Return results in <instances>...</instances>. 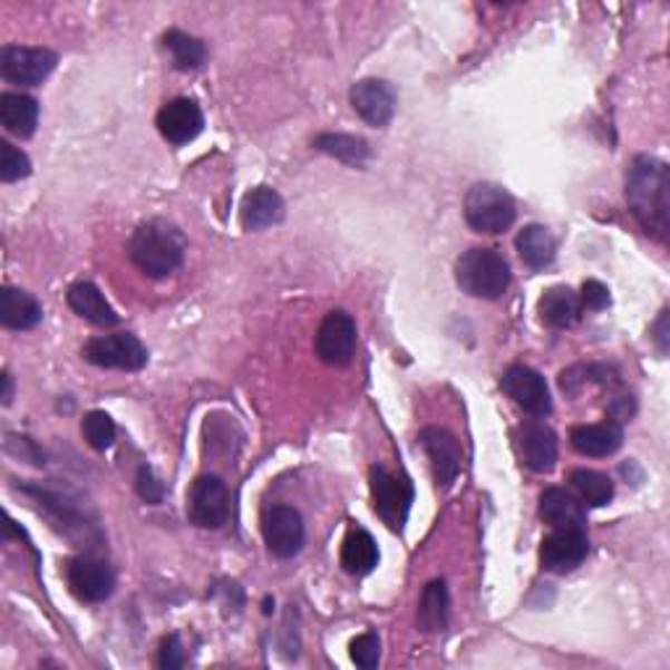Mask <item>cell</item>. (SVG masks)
<instances>
[{
    "instance_id": "1",
    "label": "cell",
    "mask_w": 670,
    "mask_h": 670,
    "mask_svg": "<svg viewBox=\"0 0 670 670\" xmlns=\"http://www.w3.org/2000/svg\"><path fill=\"white\" fill-rule=\"evenodd\" d=\"M627 202L631 215L652 239L666 241L670 231V173L658 157L639 155L627 173Z\"/></svg>"
},
{
    "instance_id": "2",
    "label": "cell",
    "mask_w": 670,
    "mask_h": 670,
    "mask_svg": "<svg viewBox=\"0 0 670 670\" xmlns=\"http://www.w3.org/2000/svg\"><path fill=\"white\" fill-rule=\"evenodd\" d=\"M186 239L168 221H147L132 233L129 258L149 278H165L184 262Z\"/></svg>"
},
{
    "instance_id": "3",
    "label": "cell",
    "mask_w": 670,
    "mask_h": 670,
    "mask_svg": "<svg viewBox=\"0 0 670 670\" xmlns=\"http://www.w3.org/2000/svg\"><path fill=\"white\" fill-rule=\"evenodd\" d=\"M456 283L474 299L495 301L508 291L511 268L501 252L474 246L456 262Z\"/></svg>"
},
{
    "instance_id": "4",
    "label": "cell",
    "mask_w": 670,
    "mask_h": 670,
    "mask_svg": "<svg viewBox=\"0 0 670 670\" xmlns=\"http://www.w3.org/2000/svg\"><path fill=\"white\" fill-rule=\"evenodd\" d=\"M464 217L477 233H503L516 221V205L506 190L495 184H474L466 192Z\"/></svg>"
},
{
    "instance_id": "5",
    "label": "cell",
    "mask_w": 670,
    "mask_h": 670,
    "mask_svg": "<svg viewBox=\"0 0 670 670\" xmlns=\"http://www.w3.org/2000/svg\"><path fill=\"white\" fill-rule=\"evenodd\" d=\"M89 365L103 367V370H124V372H139L147 365L149 353L145 343L132 333H116V336H100L85 343L81 349Z\"/></svg>"
},
{
    "instance_id": "6",
    "label": "cell",
    "mask_w": 670,
    "mask_h": 670,
    "mask_svg": "<svg viewBox=\"0 0 670 670\" xmlns=\"http://www.w3.org/2000/svg\"><path fill=\"white\" fill-rule=\"evenodd\" d=\"M58 56L48 48H21V45H6L0 50V77L9 85L37 87L50 77L56 69Z\"/></svg>"
},
{
    "instance_id": "7",
    "label": "cell",
    "mask_w": 670,
    "mask_h": 670,
    "mask_svg": "<svg viewBox=\"0 0 670 670\" xmlns=\"http://www.w3.org/2000/svg\"><path fill=\"white\" fill-rule=\"evenodd\" d=\"M370 491L375 514H378L390 530H401L406 516H409L414 487L406 479L394 477V474L382 469V466H375L370 472Z\"/></svg>"
},
{
    "instance_id": "8",
    "label": "cell",
    "mask_w": 670,
    "mask_h": 670,
    "mask_svg": "<svg viewBox=\"0 0 670 670\" xmlns=\"http://www.w3.org/2000/svg\"><path fill=\"white\" fill-rule=\"evenodd\" d=\"M314 349L328 367L351 365L353 351H357V322L351 314L343 310L328 312L326 320L320 322Z\"/></svg>"
},
{
    "instance_id": "9",
    "label": "cell",
    "mask_w": 670,
    "mask_h": 670,
    "mask_svg": "<svg viewBox=\"0 0 670 670\" xmlns=\"http://www.w3.org/2000/svg\"><path fill=\"white\" fill-rule=\"evenodd\" d=\"M66 582L77 600L81 602H105L116 590V574L108 563L95 555H79L66 566Z\"/></svg>"
},
{
    "instance_id": "10",
    "label": "cell",
    "mask_w": 670,
    "mask_h": 670,
    "mask_svg": "<svg viewBox=\"0 0 670 670\" xmlns=\"http://www.w3.org/2000/svg\"><path fill=\"white\" fill-rule=\"evenodd\" d=\"M190 518L202 530H221L229 518V487L215 474H202L190 491Z\"/></svg>"
},
{
    "instance_id": "11",
    "label": "cell",
    "mask_w": 670,
    "mask_h": 670,
    "mask_svg": "<svg viewBox=\"0 0 670 670\" xmlns=\"http://www.w3.org/2000/svg\"><path fill=\"white\" fill-rule=\"evenodd\" d=\"M262 534H265L268 551L275 559H293L304 547V522L301 514L291 506H273L262 518Z\"/></svg>"
},
{
    "instance_id": "12",
    "label": "cell",
    "mask_w": 670,
    "mask_h": 670,
    "mask_svg": "<svg viewBox=\"0 0 670 670\" xmlns=\"http://www.w3.org/2000/svg\"><path fill=\"white\" fill-rule=\"evenodd\" d=\"M506 396L514 401L516 406H522L524 411L534 414V417H545L551 414L553 401H551V390H547L545 378L537 370L524 365H514L503 372L501 380Z\"/></svg>"
},
{
    "instance_id": "13",
    "label": "cell",
    "mask_w": 670,
    "mask_h": 670,
    "mask_svg": "<svg viewBox=\"0 0 670 670\" xmlns=\"http://www.w3.org/2000/svg\"><path fill=\"white\" fill-rule=\"evenodd\" d=\"M155 124L165 142L181 147L200 137L202 129H205V116H202L200 105L190 100V97H176V100L163 105Z\"/></svg>"
},
{
    "instance_id": "14",
    "label": "cell",
    "mask_w": 670,
    "mask_h": 670,
    "mask_svg": "<svg viewBox=\"0 0 670 670\" xmlns=\"http://www.w3.org/2000/svg\"><path fill=\"white\" fill-rule=\"evenodd\" d=\"M586 553H590V540L584 530H555L542 542L540 561L553 574H571L582 566Z\"/></svg>"
},
{
    "instance_id": "15",
    "label": "cell",
    "mask_w": 670,
    "mask_h": 670,
    "mask_svg": "<svg viewBox=\"0 0 670 670\" xmlns=\"http://www.w3.org/2000/svg\"><path fill=\"white\" fill-rule=\"evenodd\" d=\"M419 443L425 448V454L430 456L438 487L448 491L456 482L458 472H462V448H458V440L448 430H443V427H427V430H421Z\"/></svg>"
},
{
    "instance_id": "16",
    "label": "cell",
    "mask_w": 670,
    "mask_h": 670,
    "mask_svg": "<svg viewBox=\"0 0 670 670\" xmlns=\"http://www.w3.org/2000/svg\"><path fill=\"white\" fill-rule=\"evenodd\" d=\"M351 105L370 126H386L396 116V89L382 79H361L351 87Z\"/></svg>"
},
{
    "instance_id": "17",
    "label": "cell",
    "mask_w": 670,
    "mask_h": 670,
    "mask_svg": "<svg viewBox=\"0 0 670 670\" xmlns=\"http://www.w3.org/2000/svg\"><path fill=\"white\" fill-rule=\"evenodd\" d=\"M518 454L532 472L545 474L559 462V438L542 421H526L518 427Z\"/></svg>"
},
{
    "instance_id": "18",
    "label": "cell",
    "mask_w": 670,
    "mask_h": 670,
    "mask_svg": "<svg viewBox=\"0 0 670 670\" xmlns=\"http://www.w3.org/2000/svg\"><path fill=\"white\" fill-rule=\"evenodd\" d=\"M540 516L553 530H584L586 526L584 503L563 491V487H547L540 495Z\"/></svg>"
},
{
    "instance_id": "19",
    "label": "cell",
    "mask_w": 670,
    "mask_h": 670,
    "mask_svg": "<svg viewBox=\"0 0 670 670\" xmlns=\"http://www.w3.org/2000/svg\"><path fill=\"white\" fill-rule=\"evenodd\" d=\"M571 446L582 456L605 458L623 446V427L619 421H600V425H579L571 430Z\"/></svg>"
},
{
    "instance_id": "20",
    "label": "cell",
    "mask_w": 670,
    "mask_h": 670,
    "mask_svg": "<svg viewBox=\"0 0 670 670\" xmlns=\"http://www.w3.org/2000/svg\"><path fill=\"white\" fill-rule=\"evenodd\" d=\"M285 215V205L281 200V194L270 186H258L246 194L244 202H241V225L246 231H262L270 229V225L281 223Z\"/></svg>"
},
{
    "instance_id": "21",
    "label": "cell",
    "mask_w": 670,
    "mask_h": 670,
    "mask_svg": "<svg viewBox=\"0 0 670 670\" xmlns=\"http://www.w3.org/2000/svg\"><path fill=\"white\" fill-rule=\"evenodd\" d=\"M40 120V105L35 97L25 93H6L0 95V124L3 129L19 139H29Z\"/></svg>"
},
{
    "instance_id": "22",
    "label": "cell",
    "mask_w": 670,
    "mask_h": 670,
    "mask_svg": "<svg viewBox=\"0 0 670 670\" xmlns=\"http://www.w3.org/2000/svg\"><path fill=\"white\" fill-rule=\"evenodd\" d=\"M69 307L74 312L79 314L81 320L93 322V326L97 328H116L118 326V314L113 307L105 301L103 291L97 289L95 283L89 281H81V283H74L69 289Z\"/></svg>"
},
{
    "instance_id": "23",
    "label": "cell",
    "mask_w": 670,
    "mask_h": 670,
    "mask_svg": "<svg viewBox=\"0 0 670 670\" xmlns=\"http://www.w3.org/2000/svg\"><path fill=\"white\" fill-rule=\"evenodd\" d=\"M0 322L9 330H32L42 322V304L32 293L6 285L0 291Z\"/></svg>"
},
{
    "instance_id": "24",
    "label": "cell",
    "mask_w": 670,
    "mask_h": 670,
    "mask_svg": "<svg viewBox=\"0 0 670 670\" xmlns=\"http://www.w3.org/2000/svg\"><path fill=\"white\" fill-rule=\"evenodd\" d=\"M378 561H380L378 542H375V537L367 530L353 526V530L346 534L341 545V566L349 571L351 576H365L378 566Z\"/></svg>"
},
{
    "instance_id": "25",
    "label": "cell",
    "mask_w": 670,
    "mask_h": 670,
    "mask_svg": "<svg viewBox=\"0 0 670 670\" xmlns=\"http://www.w3.org/2000/svg\"><path fill=\"white\" fill-rule=\"evenodd\" d=\"M540 318L551 328H571L582 318V301L569 285H555L540 299Z\"/></svg>"
},
{
    "instance_id": "26",
    "label": "cell",
    "mask_w": 670,
    "mask_h": 670,
    "mask_svg": "<svg viewBox=\"0 0 670 670\" xmlns=\"http://www.w3.org/2000/svg\"><path fill=\"white\" fill-rule=\"evenodd\" d=\"M448 615H450V598H448V586L443 579H435L425 586L419 600V611H417V623L425 634H440L448 627Z\"/></svg>"
},
{
    "instance_id": "27",
    "label": "cell",
    "mask_w": 670,
    "mask_h": 670,
    "mask_svg": "<svg viewBox=\"0 0 670 670\" xmlns=\"http://www.w3.org/2000/svg\"><path fill=\"white\" fill-rule=\"evenodd\" d=\"M516 250L526 268L545 270L555 260V239L545 225H526L516 236Z\"/></svg>"
},
{
    "instance_id": "28",
    "label": "cell",
    "mask_w": 670,
    "mask_h": 670,
    "mask_svg": "<svg viewBox=\"0 0 670 670\" xmlns=\"http://www.w3.org/2000/svg\"><path fill=\"white\" fill-rule=\"evenodd\" d=\"M163 48L171 52L173 66H176L178 71H197L207 60L205 42L181 32V29H171V32L163 35Z\"/></svg>"
},
{
    "instance_id": "29",
    "label": "cell",
    "mask_w": 670,
    "mask_h": 670,
    "mask_svg": "<svg viewBox=\"0 0 670 670\" xmlns=\"http://www.w3.org/2000/svg\"><path fill=\"white\" fill-rule=\"evenodd\" d=\"M314 147L349 165H365L372 157L370 145L361 137H351V134H320L314 139Z\"/></svg>"
},
{
    "instance_id": "30",
    "label": "cell",
    "mask_w": 670,
    "mask_h": 670,
    "mask_svg": "<svg viewBox=\"0 0 670 670\" xmlns=\"http://www.w3.org/2000/svg\"><path fill=\"white\" fill-rule=\"evenodd\" d=\"M571 487H574L579 501L590 508H602L613 501V482L605 474L594 469H576L571 474Z\"/></svg>"
},
{
    "instance_id": "31",
    "label": "cell",
    "mask_w": 670,
    "mask_h": 670,
    "mask_svg": "<svg viewBox=\"0 0 670 670\" xmlns=\"http://www.w3.org/2000/svg\"><path fill=\"white\" fill-rule=\"evenodd\" d=\"M81 435L89 443V448L108 450L116 440V425L105 411H89L85 421H81Z\"/></svg>"
},
{
    "instance_id": "32",
    "label": "cell",
    "mask_w": 670,
    "mask_h": 670,
    "mask_svg": "<svg viewBox=\"0 0 670 670\" xmlns=\"http://www.w3.org/2000/svg\"><path fill=\"white\" fill-rule=\"evenodd\" d=\"M32 173V163L29 157L11 145V142H0V181L13 184V181L27 178Z\"/></svg>"
},
{
    "instance_id": "33",
    "label": "cell",
    "mask_w": 670,
    "mask_h": 670,
    "mask_svg": "<svg viewBox=\"0 0 670 670\" xmlns=\"http://www.w3.org/2000/svg\"><path fill=\"white\" fill-rule=\"evenodd\" d=\"M351 660L365 670L378 668V662H380V639H378V634L367 631V634L353 639V642H351Z\"/></svg>"
},
{
    "instance_id": "34",
    "label": "cell",
    "mask_w": 670,
    "mask_h": 670,
    "mask_svg": "<svg viewBox=\"0 0 670 670\" xmlns=\"http://www.w3.org/2000/svg\"><path fill=\"white\" fill-rule=\"evenodd\" d=\"M137 493L142 501L153 503V506H157V503H163V485L157 482V477L153 474V469L149 466H139L137 472Z\"/></svg>"
},
{
    "instance_id": "35",
    "label": "cell",
    "mask_w": 670,
    "mask_h": 670,
    "mask_svg": "<svg viewBox=\"0 0 670 670\" xmlns=\"http://www.w3.org/2000/svg\"><path fill=\"white\" fill-rule=\"evenodd\" d=\"M579 301H582L584 310L600 312L611 304V293H608V289L600 281H586L582 285V297H579Z\"/></svg>"
},
{
    "instance_id": "36",
    "label": "cell",
    "mask_w": 670,
    "mask_h": 670,
    "mask_svg": "<svg viewBox=\"0 0 670 670\" xmlns=\"http://www.w3.org/2000/svg\"><path fill=\"white\" fill-rule=\"evenodd\" d=\"M184 666V647H181L178 634H171L163 639L161 644V668L173 670Z\"/></svg>"
},
{
    "instance_id": "37",
    "label": "cell",
    "mask_w": 670,
    "mask_h": 670,
    "mask_svg": "<svg viewBox=\"0 0 670 670\" xmlns=\"http://www.w3.org/2000/svg\"><path fill=\"white\" fill-rule=\"evenodd\" d=\"M668 312H662L660 314V320H658V326H654V341L660 343V351L666 353L668 351Z\"/></svg>"
},
{
    "instance_id": "38",
    "label": "cell",
    "mask_w": 670,
    "mask_h": 670,
    "mask_svg": "<svg viewBox=\"0 0 670 670\" xmlns=\"http://www.w3.org/2000/svg\"><path fill=\"white\" fill-rule=\"evenodd\" d=\"M3 406H9L11 404V398H13V378L9 372H3Z\"/></svg>"
}]
</instances>
